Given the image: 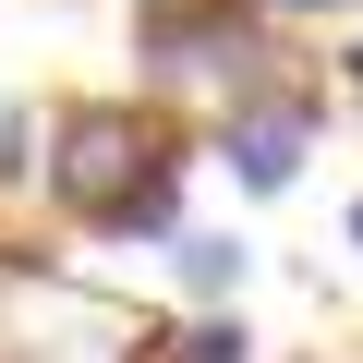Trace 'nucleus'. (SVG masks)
Here are the masks:
<instances>
[{
  "label": "nucleus",
  "instance_id": "20e7f679",
  "mask_svg": "<svg viewBox=\"0 0 363 363\" xmlns=\"http://www.w3.org/2000/svg\"><path fill=\"white\" fill-rule=\"evenodd\" d=\"M145 363H255L242 315H194V327H145Z\"/></svg>",
  "mask_w": 363,
  "mask_h": 363
},
{
  "label": "nucleus",
  "instance_id": "f03ea898",
  "mask_svg": "<svg viewBox=\"0 0 363 363\" xmlns=\"http://www.w3.org/2000/svg\"><path fill=\"white\" fill-rule=\"evenodd\" d=\"M315 133H327V85H315V73H291V85H267V97L218 109V121H206V157L242 182V194H291L303 157H315Z\"/></svg>",
  "mask_w": 363,
  "mask_h": 363
},
{
  "label": "nucleus",
  "instance_id": "423d86ee",
  "mask_svg": "<svg viewBox=\"0 0 363 363\" xmlns=\"http://www.w3.org/2000/svg\"><path fill=\"white\" fill-rule=\"evenodd\" d=\"M339 85H363V37H351V49H339Z\"/></svg>",
  "mask_w": 363,
  "mask_h": 363
},
{
  "label": "nucleus",
  "instance_id": "f257e3e1",
  "mask_svg": "<svg viewBox=\"0 0 363 363\" xmlns=\"http://www.w3.org/2000/svg\"><path fill=\"white\" fill-rule=\"evenodd\" d=\"M182 182H194V133L157 97H61L37 133V194L85 242H169Z\"/></svg>",
  "mask_w": 363,
  "mask_h": 363
},
{
  "label": "nucleus",
  "instance_id": "39448f33",
  "mask_svg": "<svg viewBox=\"0 0 363 363\" xmlns=\"http://www.w3.org/2000/svg\"><path fill=\"white\" fill-rule=\"evenodd\" d=\"M255 13L291 37V25H363V0H255Z\"/></svg>",
  "mask_w": 363,
  "mask_h": 363
},
{
  "label": "nucleus",
  "instance_id": "0eeeda50",
  "mask_svg": "<svg viewBox=\"0 0 363 363\" xmlns=\"http://www.w3.org/2000/svg\"><path fill=\"white\" fill-rule=\"evenodd\" d=\"M351 242H363V206H351Z\"/></svg>",
  "mask_w": 363,
  "mask_h": 363
},
{
  "label": "nucleus",
  "instance_id": "7ed1b4c3",
  "mask_svg": "<svg viewBox=\"0 0 363 363\" xmlns=\"http://www.w3.org/2000/svg\"><path fill=\"white\" fill-rule=\"evenodd\" d=\"M169 279H182V303L230 315L242 279H255V242H242V230H169Z\"/></svg>",
  "mask_w": 363,
  "mask_h": 363
}]
</instances>
